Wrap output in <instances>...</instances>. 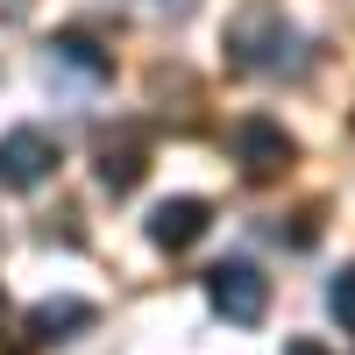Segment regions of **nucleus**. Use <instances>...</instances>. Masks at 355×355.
Returning <instances> with one entry per match:
<instances>
[{"instance_id":"1","label":"nucleus","mask_w":355,"mask_h":355,"mask_svg":"<svg viewBox=\"0 0 355 355\" xmlns=\"http://www.w3.org/2000/svg\"><path fill=\"white\" fill-rule=\"evenodd\" d=\"M227 50H234V64H249L263 78L306 71V36L284 28V15H242V21L227 28Z\"/></svg>"},{"instance_id":"2","label":"nucleus","mask_w":355,"mask_h":355,"mask_svg":"<svg viewBox=\"0 0 355 355\" xmlns=\"http://www.w3.org/2000/svg\"><path fill=\"white\" fill-rule=\"evenodd\" d=\"M206 299L227 327H256L263 306H270V277L256 263H220V270H206Z\"/></svg>"},{"instance_id":"3","label":"nucleus","mask_w":355,"mask_h":355,"mask_svg":"<svg viewBox=\"0 0 355 355\" xmlns=\"http://www.w3.org/2000/svg\"><path fill=\"white\" fill-rule=\"evenodd\" d=\"M291 157H299V150H291V135H284L277 121H263V114L234 121V164H242L249 185H270V178H284Z\"/></svg>"},{"instance_id":"4","label":"nucleus","mask_w":355,"mask_h":355,"mask_svg":"<svg viewBox=\"0 0 355 355\" xmlns=\"http://www.w3.org/2000/svg\"><path fill=\"white\" fill-rule=\"evenodd\" d=\"M57 171V142L43 128H8L0 135V192H28Z\"/></svg>"},{"instance_id":"5","label":"nucleus","mask_w":355,"mask_h":355,"mask_svg":"<svg viewBox=\"0 0 355 355\" xmlns=\"http://www.w3.org/2000/svg\"><path fill=\"white\" fill-rule=\"evenodd\" d=\"M206 227H214V206H206V199H164L150 214V242L178 256V249H192Z\"/></svg>"},{"instance_id":"6","label":"nucleus","mask_w":355,"mask_h":355,"mask_svg":"<svg viewBox=\"0 0 355 355\" xmlns=\"http://www.w3.org/2000/svg\"><path fill=\"white\" fill-rule=\"evenodd\" d=\"M93 327V299H36L28 306V341H71Z\"/></svg>"},{"instance_id":"7","label":"nucleus","mask_w":355,"mask_h":355,"mask_svg":"<svg viewBox=\"0 0 355 355\" xmlns=\"http://www.w3.org/2000/svg\"><path fill=\"white\" fill-rule=\"evenodd\" d=\"M142 171H150V164H142V142H107V150H100V185L107 192H135Z\"/></svg>"},{"instance_id":"8","label":"nucleus","mask_w":355,"mask_h":355,"mask_svg":"<svg viewBox=\"0 0 355 355\" xmlns=\"http://www.w3.org/2000/svg\"><path fill=\"white\" fill-rule=\"evenodd\" d=\"M50 50H57V64H78L85 78H107V71H114V57H107L93 36H78V28H71V36H57Z\"/></svg>"},{"instance_id":"9","label":"nucleus","mask_w":355,"mask_h":355,"mask_svg":"<svg viewBox=\"0 0 355 355\" xmlns=\"http://www.w3.org/2000/svg\"><path fill=\"white\" fill-rule=\"evenodd\" d=\"M327 313L341 320V334H355V263H348V270L327 284Z\"/></svg>"},{"instance_id":"10","label":"nucleus","mask_w":355,"mask_h":355,"mask_svg":"<svg viewBox=\"0 0 355 355\" xmlns=\"http://www.w3.org/2000/svg\"><path fill=\"white\" fill-rule=\"evenodd\" d=\"M284 355H334L327 341H313V334H299V341H284Z\"/></svg>"},{"instance_id":"11","label":"nucleus","mask_w":355,"mask_h":355,"mask_svg":"<svg viewBox=\"0 0 355 355\" xmlns=\"http://www.w3.org/2000/svg\"><path fill=\"white\" fill-rule=\"evenodd\" d=\"M157 8H185V0H157Z\"/></svg>"},{"instance_id":"12","label":"nucleus","mask_w":355,"mask_h":355,"mask_svg":"<svg viewBox=\"0 0 355 355\" xmlns=\"http://www.w3.org/2000/svg\"><path fill=\"white\" fill-rule=\"evenodd\" d=\"M8 355H15V348H8Z\"/></svg>"}]
</instances>
